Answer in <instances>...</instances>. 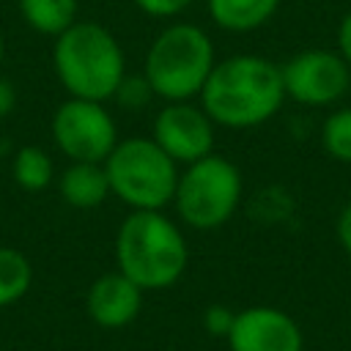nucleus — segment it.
Segmentation results:
<instances>
[{
	"label": "nucleus",
	"mask_w": 351,
	"mask_h": 351,
	"mask_svg": "<svg viewBox=\"0 0 351 351\" xmlns=\"http://www.w3.org/2000/svg\"><path fill=\"white\" fill-rule=\"evenodd\" d=\"M49 134L55 148L69 162H104L115 148L118 126L104 107V101L74 99L60 101L49 121Z\"/></svg>",
	"instance_id": "nucleus-7"
},
{
	"label": "nucleus",
	"mask_w": 351,
	"mask_h": 351,
	"mask_svg": "<svg viewBox=\"0 0 351 351\" xmlns=\"http://www.w3.org/2000/svg\"><path fill=\"white\" fill-rule=\"evenodd\" d=\"M22 19L41 36H58L77 22L80 0H16Z\"/></svg>",
	"instance_id": "nucleus-14"
},
{
	"label": "nucleus",
	"mask_w": 351,
	"mask_h": 351,
	"mask_svg": "<svg viewBox=\"0 0 351 351\" xmlns=\"http://www.w3.org/2000/svg\"><path fill=\"white\" fill-rule=\"evenodd\" d=\"M14 107H16V88L0 74V118L11 115Z\"/></svg>",
	"instance_id": "nucleus-22"
},
{
	"label": "nucleus",
	"mask_w": 351,
	"mask_h": 351,
	"mask_svg": "<svg viewBox=\"0 0 351 351\" xmlns=\"http://www.w3.org/2000/svg\"><path fill=\"white\" fill-rule=\"evenodd\" d=\"M189 263L186 236L165 211H129L115 233V269L143 291L176 285Z\"/></svg>",
	"instance_id": "nucleus-2"
},
{
	"label": "nucleus",
	"mask_w": 351,
	"mask_h": 351,
	"mask_svg": "<svg viewBox=\"0 0 351 351\" xmlns=\"http://www.w3.org/2000/svg\"><path fill=\"white\" fill-rule=\"evenodd\" d=\"M233 318L236 313L225 304H208L203 310V329L211 335V337H228L230 326H233Z\"/></svg>",
	"instance_id": "nucleus-19"
},
{
	"label": "nucleus",
	"mask_w": 351,
	"mask_h": 351,
	"mask_svg": "<svg viewBox=\"0 0 351 351\" xmlns=\"http://www.w3.org/2000/svg\"><path fill=\"white\" fill-rule=\"evenodd\" d=\"M110 195L129 211H165L178 184V162H173L154 137H123L104 159Z\"/></svg>",
	"instance_id": "nucleus-5"
},
{
	"label": "nucleus",
	"mask_w": 351,
	"mask_h": 351,
	"mask_svg": "<svg viewBox=\"0 0 351 351\" xmlns=\"http://www.w3.org/2000/svg\"><path fill=\"white\" fill-rule=\"evenodd\" d=\"M143 293L145 291L118 269L104 271L85 291L88 318L101 329H123L140 315Z\"/></svg>",
	"instance_id": "nucleus-11"
},
{
	"label": "nucleus",
	"mask_w": 351,
	"mask_h": 351,
	"mask_svg": "<svg viewBox=\"0 0 351 351\" xmlns=\"http://www.w3.org/2000/svg\"><path fill=\"white\" fill-rule=\"evenodd\" d=\"M321 143L337 162L351 165V107L335 110L321 126Z\"/></svg>",
	"instance_id": "nucleus-17"
},
{
	"label": "nucleus",
	"mask_w": 351,
	"mask_h": 351,
	"mask_svg": "<svg viewBox=\"0 0 351 351\" xmlns=\"http://www.w3.org/2000/svg\"><path fill=\"white\" fill-rule=\"evenodd\" d=\"M145 16L154 19H176L178 14H184L195 0H132Z\"/></svg>",
	"instance_id": "nucleus-20"
},
{
	"label": "nucleus",
	"mask_w": 351,
	"mask_h": 351,
	"mask_svg": "<svg viewBox=\"0 0 351 351\" xmlns=\"http://www.w3.org/2000/svg\"><path fill=\"white\" fill-rule=\"evenodd\" d=\"M337 239H340V244H343V250L351 255V203L340 211V217H337Z\"/></svg>",
	"instance_id": "nucleus-23"
},
{
	"label": "nucleus",
	"mask_w": 351,
	"mask_h": 351,
	"mask_svg": "<svg viewBox=\"0 0 351 351\" xmlns=\"http://www.w3.org/2000/svg\"><path fill=\"white\" fill-rule=\"evenodd\" d=\"M3 60H5V38H3V30H0V69H3Z\"/></svg>",
	"instance_id": "nucleus-24"
},
{
	"label": "nucleus",
	"mask_w": 351,
	"mask_h": 351,
	"mask_svg": "<svg viewBox=\"0 0 351 351\" xmlns=\"http://www.w3.org/2000/svg\"><path fill=\"white\" fill-rule=\"evenodd\" d=\"M58 195L77 211L99 208L110 197V181L104 162H71L58 176Z\"/></svg>",
	"instance_id": "nucleus-12"
},
{
	"label": "nucleus",
	"mask_w": 351,
	"mask_h": 351,
	"mask_svg": "<svg viewBox=\"0 0 351 351\" xmlns=\"http://www.w3.org/2000/svg\"><path fill=\"white\" fill-rule=\"evenodd\" d=\"M52 69L69 96L107 101L126 74V55L110 27L77 19L55 36Z\"/></svg>",
	"instance_id": "nucleus-3"
},
{
	"label": "nucleus",
	"mask_w": 351,
	"mask_h": 351,
	"mask_svg": "<svg viewBox=\"0 0 351 351\" xmlns=\"http://www.w3.org/2000/svg\"><path fill=\"white\" fill-rule=\"evenodd\" d=\"M280 0H206L211 22L225 33H250L266 25Z\"/></svg>",
	"instance_id": "nucleus-13"
},
{
	"label": "nucleus",
	"mask_w": 351,
	"mask_h": 351,
	"mask_svg": "<svg viewBox=\"0 0 351 351\" xmlns=\"http://www.w3.org/2000/svg\"><path fill=\"white\" fill-rule=\"evenodd\" d=\"M337 49L346 58V63L351 66V11L340 19V27H337Z\"/></svg>",
	"instance_id": "nucleus-21"
},
{
	"label": "nucleus",
	"mask_w": 351,
	"mask_h": 351,
	"mask_svg": "<svg viewBox=\"0 0 351 351\" xmlns=\"http://www.w3.org/2000/svg\"><path fill=\"white\" fill-rule=\"evenodd\" d=\"M33 285V266L16 247L0 244V310L22 302Z\"/></svg>",
	"instance_id": "nucleus-16"
},
{
	"label": "nucleus",
	"mask_w": 351,
	"mask_h": 351,
	"mask_svg": "<svg viewBox=\"0 0 351 351\" xmlns=\"http://www.w3.org/2000/svg\"><path fill=\"white\" fill-rule=\"evenodd\" d=\"M11 178L25 192H44L55 181V162L44 148L22 145L11 159Z\"/></svg>",
	"instance_id": "nucleus-15"
},
{
	"label": "nucleus",
	"mask_w": 351,
	"mask_h": 351,
	"mask_svg": "<svg viewBox=\"0 0 351 351\" xmlns=\"http://www.w3.org/2000/svg\"><path fill=\"white\" fill-rule=\"evenodd\" d=\"M230 351H302L304 337L299 324L280 307L255 304L239 310L228 332Z\"/></svg>",
	"instance_id": "nucleus-10"
},
{
	"label": "nucleus",
	"mask_w": 351,
	"mask_h": 351,
	"mask_svg": "<svg viewBox=\"0 0 351 351\" xmlns=\"http://www.w3.org/2000/svg\"><path fill=\"white\" fill-rule=\"evenodd\" d=\"M217 63L211 36L195 22H170L145 49L143 74L162 101L197 99Z\"/></svg>",
	"instance_id": "nucleus-4"
},
{
	"label": "nucleus",
	"mask_w": 351,
	"mask_h": 351,
	"mask_svg": "<svg viewBox=\"0 0 351 351\" xmlns=\"http://www.w3.org/2000/svg\"><path fill=\"white\" fill-rule=\"evenodd\" d=\"M217 123L208 112L189 101H165L154 118L151 137L154 143L178 165H189L214 151Z\"/></svg>",
	"instance_id": "nucleus-9"
},
{
	"label": "nucleus",
	"mask_w": 351,
	"mask_h": 351,
	"mask_svg": "<svg viewBox=\"0 0 351 351\" xmlns=\"http://www.w3.org/2000/svg\"><path fill=\"white\" fill-rule=\"evenodd\" d=\"M244 195V181L239 167L222 154H206L184 170H178V184L173 203L178 219L192 230H217L225 225Z\"/></svg>",
	"instance_id": "nucleus-6"
},
{
	"label": "nucleus",
	"mask_w": 351,
	"mask_h": 351,
	"mask_svg": "<svg viewBox=\"0 0 351 351\" xmlns=\"http://www.w3.org/2000/svg\"><path fill=\"white\" fill-rule=\"evenodd\" d=\"M280 71L285 96L304 107L335 104L351 88V66L332 49H304L280 66Z\"/></svg>",
	"instance_id": "nucleus-8"
},
{
	"label": "nucleus",
	"mask_w": 351,
	"mask_h": 351,
	"mask_svg": "<svg viewBox=\"0 0 351 351\" xmlns=\"http://www.w3.org/2000/svg\"><path fill=\"white\" fill-rule=\"evenodd\" d=\"M112 99H115V104L123 107V110H143V107L151 104L154 88L148 85V80H145L143 71H140V74H129V71H126V74L121 77V82H118Z\"/></svg>",
	"instance_id": "nucleus-18"
},
{
	"label": "nucleus",
	"mask_w": 351,
	"mask_h": 351,
	"mask_svg": "<svg viewBox=\"0 0 351 351\" xmlns=\"http://www.w3.org/2000/svg\"><path fill=\"white\" fill-rule=\"evenodd\" d=\"M197 99L217 126L252 129L282 107V71L261 55H230L214 63Z\"/></svg>",
	"instance_id": "nucleus-1"
}]
</instances>
